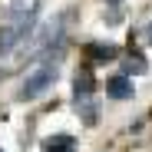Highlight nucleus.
Returning a JSON list of instances; mask_svg holds the SVG:
<instances>
[{
	"mask_svg": "<svg viewBox=\"0 0 152 152\" xmlns=\"http://www.w3.org/2000/svg\"><path fill=\"white\" fill-rule=\"evenodd\" d=\"M56 83V66L53 63H37L30 73H27V80H23V86H20V96L23 99H37V96H43L50 86Z\"/></svg>",
	"mask_w": 152,
	"mask_h": 152,
	"instance_id": "1",
	"label": "nucleus"
},
{
	"mask_svg": "<svg viewBox=\"0 0 152 152\" xmlns=\"http://www.w3.org/2000/svg\"><path fill=\"white\" fill-rule=\"evenodd\" d=\"M37 7H40V0H13L10 4V17H13V27L17 30H27L33 17H37Z\"/></svg>",
	"mask_w": 152,
	"mask_h": 152,
	"instance_id": "2",
	"label": "nucleus"
},
{
	"mask_svg": "<svg viewBox=\"0 0 152 152\" xmlns=\"http://www.w3.org/2000/svg\"><path fill=\"white\" fill-rule=\"evenodd\" d=\"M76 113H80V119L86 122V126H96V119H99V113H96V103H93V93H83V96H76Z\"/></svg>",
	"mask_w": 152,
	"mask_h": 152,
	"instance_id": "3",
	"label": "nucleus"
},
{
	"mask_svg": "<svg viewBox=\"0 0 152 152\" xmlns=\"http://www.w3.org/2000/svg\"><path fill=\"white\" fill-rule=\"evenodd\" d=\"M86 56L99 60V63H109V60L119 56V50H116V43H86Z\"/></svg>",
	"mask_w": 152,
	"mask_h": 152,
	"instance_id": "4",
	"label": "nucleus"
},
{
	"mask_svg": "<svg viewBox=\"0 0 152 152\" xmlns=\"http://www.w3.org/2000/svg\"><path fill=\"white\" fill-rule=\"evenodd\" d=\"M56 33H60V23H46L43 30H37V37L30 40V53H37V50H43V46H50L56 40Z\"/></svg>",
	"mask_w": 152,
	"mask_h": 152,
	"instance_id": "5",
	"label": "nucleus"
},
{
	"mask_svg": "<svg viewBox=\"0 0 152 152\" xmlns=\"http://www.w3.org/2000/svg\"><path fill=\"white\" fill-rule=\"evenodd\" d=\"M106 93H109L113 99H129V96H136V93H132V80H126V76H113V80L106 83Z\"/></svg>",
	"mask_w": 152,
	"mask_h": 152,
	"instance_id": "6",
	"label": "nucleus"
},
{
	"mask_svg": "<svg viewBox=\"0 0 152 152\" xmlns=\"http://www.w3.org/2000/svg\"><path fill=\"white\" fill-rule=\"evenodd\" d=\"M76 139L73 136H46L43 139V152H73Z\"/></svg>",
	"mask_w": 152,
	"mask_h": 152,
	"instance_id": "7",
	"label": "nucleus"
},
{
	"mask_svg": "<svg viewBox=\"0 0 152 152\" xmlns=\"http://www.w3.org/2000/svg\"><path fill=\"white\" fill-rule=\"evenodd\" d=\"M126 69H129L132 76H142V73H149V60L139 53V50H129V53H126Z\"/></svg>",
	"mask_w": 152,
	"mask_h": 152,
	"instance_id": "8",
	"label": "nucleus"
},
{
	"mask_svg": "<svg viewBox=\"0 0 152 152\" xmlns=\"http://www.w3.org/2000/svg\"><path fill=\"white\" fill-rule=\"evenodd\" d=\"M93 86H96V80H93V69H80V73H76V80H73V89H76V96L93 93Z\"/></svg>",
	"mask_w": 152,
	"mask_h": 152,
	"instance_id": "9",
	"label": "nucleus"
},
{
	"mask_svg": "<svg viewBox=\"0 0 152 152\" xmlns=\"http://www.w3.org/2000/svg\"><path fill=\"white\" fill-rule=\"evenodd\" d=\"M20 33H23V30H17L13 23H10V27H4V30H0V53H7V50H10V46H13V43L20 40Z\"/></svg>",
	"mask_w": 152,
	"mask_h": 152,
	"instance_id": "10",
	"label": "nucleus"
},
{
	"mask_svg": "<svg viewBox=\"0 0 152 152\" xmlns=\"http://www.w3.org/2000/svg\"><path fill=\"white\" fill-rule=\"evenodd\" d=\"M145 43L152 46V23H149V27H145Z\"/></svg>",
	"mask_w": 152,
	"mask_h": 152,
	"instance_id": "11",
	"label": "nucleus"
},
{
	"mask_svg": "<svg viewBox=\"0 0 152 152\" xmlns=\"http://www.w3.org/2000/svg\"><path fill=\"white\" fill-rule=\"evenodd\" d=\"M109 4H119V0H109Z\"/></svg>",
	"mask_w": 152,
	"mask_h": 152,
	"instance_id": "12",
	"label": "nucleus"
},
{
	"mask_svg": "<svg viewBox=\"0 0 152 152\" xmlns=\"http://www.w3.org/2000/svg\"><path fill=\"white\" fill-rule=\"evenodd\" d=\"M0 152H4V149H0Z\"/></svg>",
	"mask_w": 152,
	"mask_h": 152,
	"instance_id": "13",
	"label": "nucleus"
}]
</instances>
